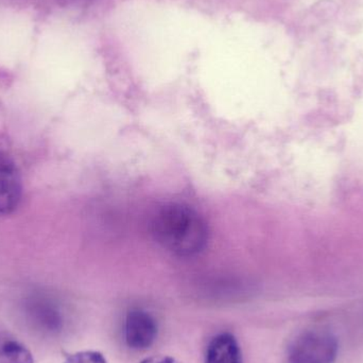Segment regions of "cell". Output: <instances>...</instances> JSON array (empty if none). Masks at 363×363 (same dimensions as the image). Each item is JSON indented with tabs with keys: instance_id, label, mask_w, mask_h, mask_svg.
Masks as SVG:
<instances>
[{
	"instance_id": "6da1fadb",
	"label": "cell",
	"mask_w": 363,
	"mask_h": 363,
	"mask_svg": "<svg viewBox=\"0 0 363 363\" xmlns=\"http://www.w3.org/2000/svg\"><path fill=\"white\" fill-rule=\"evenodd\" d=\"M152 234L166 251L179 257H190L206 247V222L191 207L183 204L164 205L152 220Z\"/></svg>"
},
{
	"instance_id": "7a4b0ae2",
	"label": "cell",
	"mask_w": 363,
	"mask_h": 363,
	"mask_svg": "<svg viewBox=\"0 0 363 363\" xmlns=\"http://www.w3.org/2000/svg\"><path fill=\"white\" fill-rule=\"evenodd\" d=\"M336 336L322 328L296 335L286 349V363H335L338 357Z\"/></svg>"
},
{
	"instance_id": "3957f363",
	"label": "cell",
	"mask_w": 363,
	"mask_h": 363,
	"mask_svg": "<svg viewBox=\"0 0 363 363\" xmlns=\"http://www.w3.org/2000/svg\"><path fill=\"white\" fill-rule=\"evenodd\" d=\"M157 320L143 309H133L125 318V340L130 349L146 351L157 338Z\"/></svg>"
},
{
	"instance_id": "277c9868",
	"label": "cell",
	"mask_w": 363,
	"mask_h": 363,
	"mask_svg": "<svg viewBox=\"0 0 363 363\" xmlns=\"http://www.w3.org/2000/svg\"><path fill=\"white\" fill-rule=\"evenodd\" d=\"M23 185L14 162L0 152V216L13 213L21 200Z\"/></svg>"
},
{
	"instance_id": "5b68a950",
	"label": "cell",
	"mask_w": 363,
	"mask_h": 363,
	"mask_svg": "<svg viewBox=\"0 0 363 363\" xmlns=\"http://www.w3.org/2000/svg\"><path fill=\"white\" fill-rule=\"evenodd\" d=\"M205 363H243L238 341L230 333H221L207 347Z\"/></svg>"
},
{
	"instance_id": "8992f818",
	"label": "cell",
	"mask_w": 363,
	"mask_h": 363,
	"mask_svg": "<svg viewBox=\"0 0 363 363\" xmlns=\"http://www.w3.org/2000/svg\"><path fill=\"white\" fill-rule=\"evenodd\" d=\"M0 363H34L31 352L0 326Z\"/></svg>"
},
{
	"instance_id": "52a82bcc",
	"label": "cell",
	"mask_w": 363,
	"mask_h": 363,
	"mask_svg": "<svg viewBox=\"0 0 363 363\" xmlns=\"http://www.w3.org/2000/svg\"><path fill=\"white\" fill-rule=\"evenodd\" d=\"M51 303L47 302L45 300H36L33 302V315L44 322L45 325L52 328H57L60 324V313L51 306Z\"/></svg>"
},
{
	"instance_id": "ba28073f",
	"label": "cell",
	"mask_w": 363,
	"mask_h": 363,
	"mask_svg": "<svg viewBox=\"0 0 363 363\" xmlns=\"http://www.w3.org/2000/svg\"><path fill=\"white\" fill-rule=\"evenodd\" d=\"M64 363H108L99 352L84 351L72 354Z\"/></svg>"
},
{
	"instance_id": "9c48e42d",
	"label": "cell",
	"mask_w": 363,
	"mask_h": 363,
	"mask_svg": "<svg viewBox=\"0 0 363 363\" xmlns=\"http://www.w3.org/2000/svg\"><path fill=\"white\" fill-rule=\"evenodd\" d=\"M140 363H182L177 360L176 358L170 357V356H152V357L146 358Z\"/></svg>"
}]
</instances>
